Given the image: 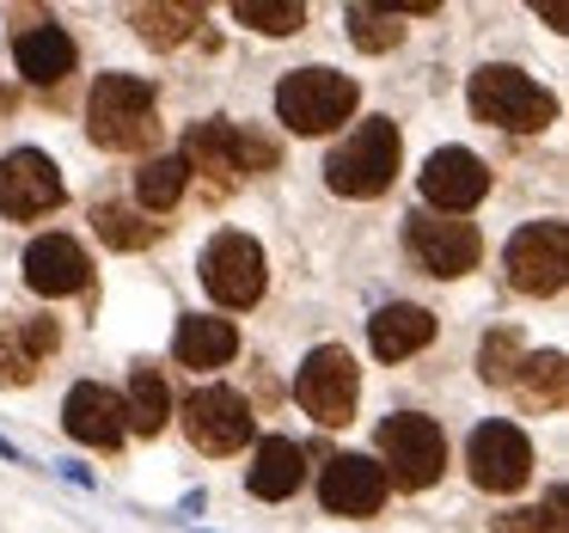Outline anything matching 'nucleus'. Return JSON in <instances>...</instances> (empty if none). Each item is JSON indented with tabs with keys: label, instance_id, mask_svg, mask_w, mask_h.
I'll list each match as a JSON object with an SVG mask.
<instances>
[{
	"label": "nucleus",
	"instance_id": "nucleus-5",
	"mask_svg": "<svg viewBox=\"0 0 569 533\" xmlns=\"http://www.w3.org/2000/svg\"><path fill=\"white\" fill-rule=\"evenodd\" d=\"M184 172H202L209 185H233L239 172H270L276 166V141L270 136H251V129H239V124H227V117H209V124H190V136H184Z\"/></svg>",
	"mask_w": 569,
	"mask_h": 533
},
{
	"label": "nucleus",
	"instance_id": "nucleus-27",
	"mask_svg": "<svg viewBox=\"0 0 569 533\" xmlns=\"http://www.w3.org/2000/svg\"><path fill=\"white\" fill-rule=\"evenodd\" d=\"M184 185H190V172H184V160H178V154H160V160H148V166L136 172L141 209H178Z\"/></svg>",
	"mask_w": 569,
	"mask_h": 533
},
{
	"label": "nucleus",
	"instance_id": "nucleus-26",
	"mask_svg": "<svg viewBox=\"0 0 569 533\" xmlns=\"http://www.w3.org/2000/svg\"><path fill=\"white\" fill-rule=\"evenodd\" d=\"M343 26H349V38H356V50H368V56L405 43V26H398L392 7H361L356 0V7H343Z\"/></svg>",
	"mask_w": 569,
	"mask_h": 533
},
{
	"label": "nucleus",
	"instance_id": "nucleus-28",
	"mask_svg": "<svg viewBox=\"0 0 569 533\" xmlns=\"http://www.w3.org/2000/svg\"><path fill=\"white\" fill-rule=\"evenodd\" d=\"M233 19L263 31V38H288V31L307 26V7L300 0H233Z\"/></svg>",
	"mask_w": 569,
	"mask_h": 533
},
{
	"label": "nucleus",
	"instance_id": "nucleus-17",
	"mask_svg": "<svg viewBox=\"0 0 569 533\" xmlns=\"http://www.w3.org/2000/svg\"><path fill=\"white\" fill-rule=\"evenodd\" d=\"M62 430L74 435V442H87V447H117L129 435L123 398H117L111 386H99V381H80L74 393L62 398Z\"/></svg>",
	"mask_w": 569,
	"mask_h": 533
},
{
	"label": "nucleus",
	"instance_id": "nucleus-18",
	"mask_svg": "<svg viewBox=\"0 0 569 533\" xmlns=\"http://www.w3.org/2000/svg\"><path fill=\"white\" fill-rule=\"evenodd\" d=\"M368 344L380 362H405L417 356V349L435 344V313L429 307H410V300H392V307H380L368 319Z\"/></svg>",
	"mask_w": 569,
	"mask_h": 533
},
{
	"label": "nucleus",
	"instance_id": "nucleus-9",
	"mask_svg": "<svg viewBox=\"0 0 569 533\" xmlns=\"http://www.w3.org/2000/svg\"><path fill=\"white\" fill-rule=\"evenodd\" d=\"M502 264H508V283H515L520 295H557V288L569 283V227L563 221L520 227V234L508 239Z\"/></svg>",
	"mask_w": 569,
	"mask_h": 533
},
{
	"label": "nucleus",
	"instance_id": "nucleus-2",
	"mask_svg": "<svg viewBox=\"0 0 569 533\" xmlns=\"http://www.w3.org/2000/svg\"><path fill=\"white\" fill-rule=\"evenodd\" d=\"M87 136L104 154H141L160 136V99L141 75H99L87 99Z\"/></svg>",
	"mask_w": 569,
	"mask_h": 533
},
{
	"label": "nucleus",
	"instance_id": "nucleus-11",
	"mask_svg": "<svg viewBox=\"0 0 569 533\" xmlns=\"http://www.w3.org/2000/svg\"><path fill=\"white\" fill-rule=\"evenodd\" d=\"M405 246H410V258L422 264L429 276H466V270H478V258H483V234L471 221H441V215H429V209H417V215H405Z\"/></svg>",
	"mask_w": 569,
	"mask_h": 533
},
{
	"label": "nucleus",
	"instance_id": "nucleus-4",
	"mask_svg": "<svg viewBox=\"0 0 569 533\" xmlns=\"http://www.w3.org/2000/svg\"><path fill=\"white\" fill-rule=\"evenodd\" d=\"M466 99H471V111H478V124H496V129H508V136H532V129L557 124V99L532 75H520V68H508V62L478 68Z\"/></svg>",
	"mask_w": 569,
	"mask_h": 533
},
{
	"label": "nucleus",
	"instance_id": "nucleus-13",
	"mask_svg": "<svg viewBox=\"0 0 569 533\" xmlns=\"http://www.w3.org/2000/svg\"><path fill=\"white\" fill-rule=\"evenodd\" d=\"M202 288H209L221 307H258L263 295V246L251 234H214L202 251Z\"/></svg>",
	"mask_w": 569,
	"mask_h": 533
},
{
	"label": "nucleus",
	"instance_id": "nucleus-19",
	"mask_svg": "<svg viewBox=\"0 0 569 533\" xmlns=\"http://www.w3.org/2000/svg\"><path fill=\"white\" fill-rule=\"evenodd\" d=\"M300 478H307V447L288 442V435H263L258 454H251L246 491L263 496V503H282V496L300 491Z\"/></svg>",
	"mask_w": 569,
	"mask_h": 533
},
{
	"label": "nucleus",
	"instance_id": "nucleus-16",
	"mask_svg": "<svg viewBox=\"0 0 569 533\" xmlns=\"http://www.w3.org/2000/svg\"><path fill=\"white\" fill-rule=\"evenodd\" d=\"M26 283L38 288L43 300H62V295H80L92 283V258L80 239L68 234H38L26 246Z\"/></svg>",
	"mask_w": 569,
	"mask_h": 533
},
{
	"label": "nucleus",
	"instance_id": "nucleus-24",
	"mask_svg": "<svg viewBox=\"0 0 569 533\" xmlns=\"http://www.w3.org/2000/svg\"><path fill=\"white\" fill-rule=\"evenodd\" d=\"M129 26H136L141 43L172 50V43H184L190 31L202 26V7H136V13H129Z\"/></svg>",
	"mask_w": 569,
	"mask_h": 533
},
{
	"label": "nucleus",
	"instance_id": "nucleus-20",
	"mask_svg": "<svg viewBox=\"0 0 569 533\" xmlns=\"http://www.w3.org/2000/svg\"><path fill=\"white\" fill-rule=\"evenodd\" d=\"M172 356L184 362V368H221V362L239 356V325L214 319V313H190L172 332Z\"/></svg>",
	"mask_w": 569,
	"mask_h": 533
},
{
	"label": "nucleus",
	"instance_id": "nucleus-6",
	"mask_svg": "<svg viewBox=\"0 0 569 533\" xmlns=\"http://www.w3.org/2000/svg\"><path fill=\"white\" fill-rule=\"evenodd\" d=\"M447 466V435L422 411H392L380 423V472L398 491H429Z\"/></svg>",
	"mask_w": 569,
	"mask_h": 533
},
{
	"label": "nucleus",
	"instance_id": "nucleus-7",
	"mask_svg": "<svg viewBox=\"0 0 569 533\" xmlns=\"http://www.w3.org/2000/svg\"><path fill=\"white\" fill-rule=\"evenodd\" d=\"M295 398L312 423L337 430V423L356 417V398H361V374H356V356L343 344H319L295 374Z\"/></svg>",
	"mask_w": 569,
	"mask_h": 533
},
{
	"label": "nucleus",
	"instance_id": "nucleus-12",
	"mask_svg": "<svg viewBox=\"0 0 569 533\" xmlns=\"http://www.w3.org/2000/svg\"><path fill=\"white\" fill-rule=\"evenodd\" d=\"M466 466H471V484L490 496H508L532 478V442L515 430V423H478L466 442Z\"/></svg>",
	"mask_w": 569,
	"mask_h": 533
},
{
	"label": "nucleus",
	"instance_id": "nucleus-10",
	"mask_svg": "<svg viewBox=\"0 0 569 533\" xmlns=\"http://www.w3.org/2000/svg\"><path fill=\"white\" fill-rule=\"evenodd\" d=\"M68 197L62 166L38 148H13L0 160V215L7 221H38V215H56Z\"/></svg>",
	"mask_w": 569,
	"mask_h": 533
},
{
	"label": "nucleus",
	"instance_id": "nucleus-22",
	"mask_svg": "<svg viewBox=\"0 0 569 533\" xmlns=\"http://www.w3.org/2000/svg\"><path fill=\"white\" fill-rule=\"evenodd\" d=\"M13 62L31 87H56V80L74 75V38L62 26H31L26 38L13 43Z\"/></svg>",
	"mask_w": 569,
	"mask_h": 533
},
{
	"label": "nucleus",
	"instance_id": "nucleus-1",
	"mask_svg": "<svg viewBox=\"0 0 569 533\" xmlns=\"http://www.w3.org/2000/svg\"><path fill=\"white\" fill-rule=\"evenodd\" d=\"M398 160H405V136H398L392 117H361V124L325 154V185H331L337 197L368 203V197H380V190H392Z\"/></svg>",
	"mask_w": 569,
	"mask_h": 533
},
{
	"label": "nucleus",
	"instance_id": "nucleus-25",
	"mask_svg": "<svg viewBox=\"0 0 569 533\" xmlns=\"http://www.w3.org/2000/svg\"><path fill=\"white\" fill-rule=\"evenodd\" d=\"M92 234H99L104 246H117V251H141V246L160 239V227H153L148 215L123 209V203H99V209H92Z\"/></svg>",
	"mask_w": 569,
	"mask_h": 533
},
{
	"label": "nucleus",
	"instance_id": "nucleus-14",
	"mask_svg": "<svg viewBox=\"0 0 569 533\" xmlns=\"http://www.w3.org/2000/svg\"><path fill=\"white\" fill-rule=\"evenodd\" d=\"M417 178H422V203L441 209L447 221L466 215V209H478V203L490 197V166H483L471 148H435Z\"/></svg>",
	"mask_w": 569,
	"mask_h": 533
},
{
	"label": "nucleus",
	"instance_id": "nucleus-3",
	"mask_svg": "<svg viewBox=\"0 0 569 533\" xmlns=\"http://www.w3.org/2000/svg\"><path fill=\"white\" fill-rule=\"evenodd\" d=\"M356 105H361V87L337 68H295L276 87V117L295 136H331L356 117Z\"/></svg>",
	"mask_w": 569,
	"mask_h": 533
},
{
	"label": "nucleus",
	"instance_id": "nucleus-30",
	"mask_svg": "<svg viewBox=\"0 0 569 533\" xmlns=\"http://www.w3.org/2000/svg\"><path fill=\"white\" fill-rule=\"evenodd\" d=\"M520 356H527V349H520V337L502 325V332H490V337L478 344V374H483V381H496V386H502V381H515Z\"/></svg>",
	"mask_w": 569,
	"mask_h": 533
},
{
	"label": "nucleus",
	"instance_id": "nucleus-32",
	"mask_svg": "<svg viewBox=\"0 0 569 533\" xmlns=\"http://www.w3.org/2000/svg\"><path fill=\"white\" fill-rule=\"evenodd\" d=\"M0 460H19V447H13V442H0Z\"/></svg>",
	"mask_w": 569,
	"mask_h": 533
},
{
	"label": "nucleus",
	"instance_id": "nucleus-15",
	"mask_svg": "<svg viewBox=\"0 0 569 533\" xmlns=\"http://www.w3.org/2000/svg\"><path fill=\"white\" fill-rule=\"evenodd\" d=\"M386 472H380V460L373 454H331L325 460V478H319V496H325V509L331 515H349V521H361V515H373V509L386 503Z\"/></svg>",
	"mask_w": 569,
	"mask_h": 533
},
{
	"label": "nucleus",
	"instance_id": "nucleus-29",
	"mask_svg": "<svg viewBox=\"0 0 569 533\" xmlns=\"http://www.w3.org/2000/svg\"><path fill=\"white\" fill-rule=\"evenodd\" d=\"M520 381H527V393L539 398V405H563V393H569V368H563V349H539V356H520Z\"/></svg>",
	"mask_w": 569,
	"mask_h": 533
},
{
	"label": "nucleus",
	"instance_id": "nucleus-23",
	"mask_svg": "<svg viewBox=\"0 0 569 533\" xmlns=\"http://www.w3.org/2000/svg\"><path fill=\"white\" fill-rule=\"evenodd\" d=\"M166 417H172V398H166V381L153 362H141L136 374H129V398H123V423L136 435H160Z\"/></svg>",
	"mask_w": 569,
	"mask_h": 533
},
{
	"label": "nucleus",
	"instance_id": "nucleus-31",
	"mask_svg": "<svg viewBox=\"0 0 569 533\" xmlns=\"http://www.w3.org/2000/svg\"><path fill=\"white\" fill-rule=\"evenodd\" d=\"M496 533H551V527H545L539 509H502V515H496Z\"/></svg>",
	"mask_w": 569,
	"mask_h": 533
},
{
	"label": "nucleus",
	"instance_id": "nucleus-21",
	"mask_svg": "<svg viewBox=\"0 0 569 533\" xmlns=\"http://www.w3.org/2000/svg\"><path fill=\"white\" fill-rule=\"evenodd\" d=\"M56 349V325L50 319H0V381L7 386H31L38 362Z\"/></svg>",
	"mask_w": 569,
	"mask_h": 533
},
{
	"label": "nucleus",
	"instance_id": "nucleus-8",
	"mask_svg": "<svg viewBox=\"0 0 569 533\" xmlns=\"http://www.w3.org/2000/svg\"><path fill=\"white\" fill-rule=\"evenodd\" d=\"M184 435L202 454H239L258 435V417H251L246 393H233V386H197L184 398Z\"/></svg>",
	"mask_w": 569,
	"mask_h": 533
}]
</instances>
